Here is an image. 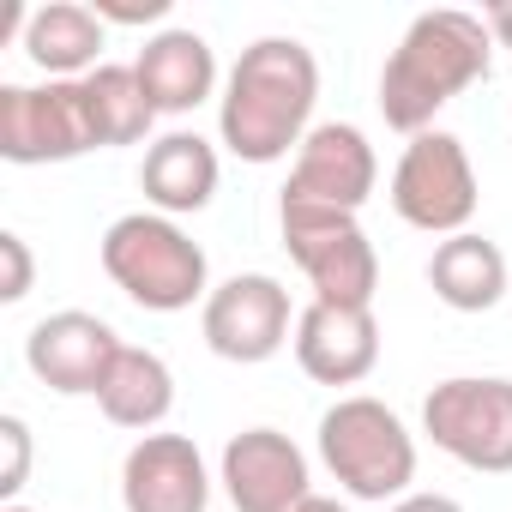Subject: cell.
I'll return each mask as SVG.
<instances>
[{"label":"cell","instance_id":"ac0fdd59","mask_svg":"<svg viewBox=\"0 0 512 512\" xmlns=\"http://www.w3.org/2000/svg\"><path fill=\"white\" fill-rule=\"evenodd\" d=\"M103 31L109 25L85 0H49V7H31V19H25V55L49 79H85V73H97Z\"/></svg>","mask_w":512,"mask_h":512},{"label":"cell","instance_id":"8992f818","mask_svg":"<svg viewBox=\"0 0 512 512\" xmlns=\"http://www.w3.org/2000/svg\"><path fill=\"white\" fill-rule=\"evenodd\" d=\"M422 434L464 470L506 476L512 470V380L500 374L440 380L422 398Z\"/></svg>","mask_w":512,"mask_h":512},{"label":"cell","instance_id":"52a82bcc","mask_svg":"<svg viewBox=\"0 0 512 512\" xmlns=\"http://www.w3.org/2000/svg\"><path fill=\"white\" fill-rule=\"evenodd\" d=\"M476 169H470V151L464 139L428 127L404 145L398 169H392V211L410 223V229H428V235H464L470 217H476Z\"/></svg>","mask_w":512,"mask_h":512},{"label":"cell","instance_id":"9a60e30c","mask_svg":"<svg viewBox=\"0 0 512 512\" xmlns=\"http://www.w3.org/2000/svg\"><path fill=\"white\" fill-rule=\"evenodd\" d=\"M133 73H139V85H145V97H151L157 115H187V109H199L211 97L217 55H211V43L199 31H157L139 49Z\"/></svg>","mask_w":512,"mask_h":512},{"label":"cell","instance_id":"7a4b0ae2","mask_svg":"<svg viewBox=\"0 0 512 512\" xmlns=\"http://www.w3.org/2000/svg\"><path fill=\"white\" fill-rule=\"evenodd\" d=\"M488 49H494V37H488V25L476 13H452V7L416 13L410 31L398 37V49L386 55V67H380V115H386V127L410 133V139L428 133L434 115L458 91L488 79V61H494Z\"/></svg>","mask_w":512,"mask_h":512},{"label":"cell","instance_id":"277c9868","mask_svg":"<svg viewBox=\"0 0 512 512\" xmlns=\"http://www.w3.org/2000/svg\"><path fill=\"white\" fill-rule=\"evenodd\" d=\"M320 458L350 500H404L416 482V440L380 398H338L320 416Z\"/></svg>","mask_w":512,"mask_h":512},{"label":"cell","instance_id":"5bb4252c","mask_svg":"<svg viewBox=\"0 0 512 512\" xmlns=\"http://www.w3.org/2000/svg\"><path fill=\"white\" fill-rule=\"evenodd\" d=\"M121 506L127 512H205L211 476L187 434H145L121 464Z\"/></svg>","mask_w":512,"mask_h":512},{"label":"cell","instance_id":"e0dca14e","mask_svg":"<svg viewBox=\"0 0 512 512\" xmlns=\"http://www.w3.org/2000/svg\"><path fill=\"white\" fill-rule=\"evenodd\" d=\"M428 290L452 314H488L506 296V253L488 235H476V229L446 235L434 247V260H428Z\"/></svg>","mask_w":512,"mask_h":512},{"label":"cell","instance_id":"3957f363","mask_svg":"<svg viewBox=\"0 0 512 512\" xmlns=\"http://www.w3.org/2000/svg\"><path fill=\"white\" fill-rule=\"evenodd\" d=\"M103 272L115 290L151 314H181L205 302V247L163 211H127L103 229Z\"/></svg>","mask_w":512,"mask_h":512},{"label":"cell","instance_id":"d4e9b609","mask_svg":"<svg viewBox=\"0 0 512 512\" xmlns=\"http://www.w3.org/2000/svg\"><path fill=\"white\" fill-rule=\"evenodd\" d=\"M482 25H488V37H494L500 49H512V0H500V7H488V13H482Z\"/></svg>","mask_w":512,"mask_h":512},{"label":"cell","instance_id":"7402d4cb","mask_svg":"<svg viewBox=\"0 0 512 512\" xmlns=\"http://www.w3.org/2000/svg\"><path fill=\"white\" fill-rule=\"evenodd\" d=\"M0 446H7V464H0V500L13 506V494L31 476V428H25V416H0Z\"/></svg>","mask_w":512,"mask_h":512},{"label":"cell","instance_id":"6da1fadb","mask_svg":"<svg viewBox=\"0 0 512 512\" xmlns=\"http://www.w3.org/2000/svg\"><path fill=\"white\" fill-rule=\"evenodd\" d=\"M314 103H320V61L296 37H260L241 49V61L223 79L217 97V133L241 163H278L290 145L314 133Z\"/></svg>","mask_w":512,"mask_h":512},{"label":"cell","instance_id":"ffe728a7","mask_svg":"<svg viewBox=\"0 0 512 512\" xmlns=\"http://www.w3.org/2000/svg\"><path fill=\"white\" fill-rule=\"evenodd\" d=\"M85 85V109H91V127H97V145H139L157 121L145 85L133 67H97L79 79Z\"/></svg>","mask_w":512,"mask_h":512},{"label":"cell","instance_id":"484cf974","mask_svg":"<svg viewBox=\"0 0 512 512\" xmlns=\"http://www.w3.org/2000/svg\"><path fill=\"white\" fill-rule=\"evenodd\" d=\"M302 512H344V506H338V500H326V494H314V500H308Z\"/></svg>","mask_w":512,"mask_h":512},{"label":"cell","instance_id":"ba28073f","mask_svg":"<svg viewBox=\"0 0 512 512\" xmlns=\"http://www.w3.org/2000/svg\"><path fill=\"white\" fill-rule=\"evenodd\" d=\"M97 145L85 85L49 79V85H0V157L7 163H73Z\"/></svg>","mask_w":512,"mask_h":512},{"label":"cell","instance_id":"44dd1931","mask_svg":"<svg viewBox=\"0 0 512 512\" xmlns=\"http://www.w3.org/2000/svg\"><path fill=\"white\" fill-rule=\"evenodd\" d=\"M31 278H37V260L19 229H0V302H25L31 296Z\"/></svg>","mask_w":512,"mask_h":512},{"label":"cell","instance_id":"5b68a950","mask_svg":"<svg viewBox=\"0 0 512 512\" xmlns=\"http://www.w3.org/2000/svg\"><path fill=\"white\" fill-rule=\"evenodd\" d=\"M278 223H284L290 260H296L302 278L314 284V302L374 308V290H380V253H374L368 229L356 223V211L278 199Z\"/></svg>","mask_w":512,"mask_h":512},{"label":"cell","instance_id":"cb8c5ba5","mask_svg":"<svg viewBox=\"0 0 512 512\" xmlns=\"http://www.w3.org/2000/svg\"><path fill=\"white\" fill-rule=\"evenodd\" d=\"M392 512H464L452 494H404V500H392Z\"/></svg>","mask_w":512,"mask_h":512},{"label":"cell","instance_id":"30bf717a","mask_svg":"<svg viewBox=\"0 0 512 512\" xmlns=\"http://www.w3.org/2000/svg\"><path fill=\"white\" fill-rule=\"evenodd\" d=\"M121 350L127 344L115 338V326L97 320V314H85V308H61V314L37 320L31 338H25L31 374L49 392H61V398H97Z\"/></svg>","mask_w":512,"mask_h":512},{"label":"cell","instance_id":"603a6c76","mask_svg":"<svg viewBox=\"0 0 512 512\" xmlns=\"http://www.w3.org/2000/svg\"><path fill=\"white\" fill-rule=\"evenodd\" d=\"M91 13L103 25H157L169 19V0H91Z\"/></svg>","mask_w":512,"mask_h":512},{"label":"cell","instance_id":"8fae6325","mask_svg":"<svg viewBox=\"0 0 512 512\" xmlns=\"http://www.w3.org/2000/svg\"><path fill=\"white\" fill-rule=\"evenodd\" d=\"M223 488L235 512H302L314 500L308 458L278 428H241L223 446Z\"/></svg>","mask_w":512,"mask_h":512},{"label":"cell","instance_id":"4fadbf2b","mask_svg":"<svg viewBox=\"0 0 512 512\" xmlns=\"http://www.w3.org/2000/svg\"><path fill=\"white\" fill-rule=\"evenodd\" d=\"M296 362L320 386H362L380 362V326L374 308H338V302H308L296 314Z\"/></svg>","mask_w":512,"mask_h":512},{"label":"cell","instance_id":"2e32d148","mask_svg":"<svg viewBox=\"0 0 512 512\" xmlns=\"http://www.w3.org/2000/svg\"><path fill=\"white\" fill-rule=\"evenodd\" d=\"M139 187H145V199L163 217L205 211L211 193H217V151H211V139H199V133H163L145 151V163H139Z\"/></svg>","mask_w":512,"mask_h":512},{"label":"cell","instance_id":"9c48e42d","mask_svg":"<svg viewBox=\"0 0 512 512\" xmlns=\"http://www.w3.org/2000/svg\"><path fill=\"white\" fill-rule=\"evenodd\" d=\"M199 332L223 362H272L290 338H296V314H290V290L272 272H241L229 284H217L199 308Z\"/></svg>","mask_w":512,"mask_h":512},{"label":"cell","instance_id":"7c38bea8","mask_svg":"<svg viewBox=\"0 0 512 512\" xmlns=\"http://www.w3.org/2000/svg\"><path fill=\"white\" fill-rule=\"evenodd\" d=\"M374 181H380V163H374L368 133L350 127V121H320L302 139V151H296L284 199H296V205H332V211H362L368 193H374Z\"/></svg>","mask_w":512,"mask_h":512},{"label":"cell","instance_id":"4316f807","mask_svg":"<svg viewBox=\"0 0 512 512\" xmlns=\"http://www.w3.org/2000/svg\"><path fill=\"white\" fill-rule=\"evenodd\" d=\"M0 512H31V506H19V500H13V506H0Z\"/></svg>","mask_w":512,"mask_h":512},{"label":"cell","instance_id":"d6986e66","mask_svg":"<svg viewBox=\"0 0 512 512\" xmlns=\"http://www.w3.org/2000/svg\"><path fill=\"white\" fill-rule=\"evenodd\" d=\"M97 404H103V416L115 422V428H157L169 410H175V374H169V362L157 356V350H121L115 356V368H109V380H103V392H97Z\"/></svg>","mask_w":512,"mask_h":512}]
</instances>
